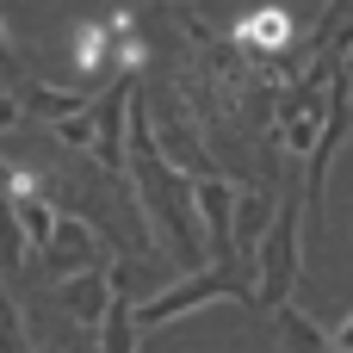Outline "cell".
<instances>
[{
  "mask_svg": "<svg viewBox=\"0 0 353 353\" xmlns=\"http://www.w3.org/2000/svg\"><path fill=\"white\" fill-rule=\"evenodd\" d=\"M124 174L137 180V199H143V217H149V236L168 242L174 261L199 267V211H192V180L168 168V155L155 149V130H149V99L143 87L130 93V124H124Z\"/></svg>",
  "mask_w": 353,
  "mask_h": 353,
  "instance_id": "6da1fadb",
  "label": "cell"
},
{
  "mask_svg": "<svg viewBox=\"0 0 353 353\" xmlns=\"http://www.w3.org/2000/svg\"><path fill=\"white\" fill-rule=\"evenodd\" d=\"M217 298L254 304V267H242V261H211L205 273L180 279V285H174V292H161L155 304H137V335L168 329L174 316H186V310H199V304H217Z\"/></svg>",
  "mask_w": 353,
  "mask_h": 353,
  "instance_id": "7a4b0ae2",
  "label": "cell"
},
{
  "mask_svg": "<svg viewBox=\"0 0 353 353\" xmlns=\"http://www.w3.org/2000/svg\"><path fill=\"white\" fill-rule=\"evenodd\" d=\"M292 279H298V199L273 205V223H267V236L254 248V304L285 310Z\"/></svg>",
  "mask_w": 353,
  "mask_h": 353,
  "instance_id": "3957f363",
  "label": "cell"
},
{
  "mask_svg": "<svg viewBox=\"0 0 353 353\" xmlns=\"http://www.w3.org/2000/svg\"><path fill=\"white\" fill-rule=\"evenodd\" d=\"M118 261H112V242L93 230V223H81V217H56V236H50V248H43V273H50V285H62V279H81V273H112Z\"/></svg>",
  "mask_w": 353,
  "mask_h": 353,
  "instance_id": "277c9868",
  "label": "cell"
},
{
  "mask_svg": "<svg viewBox=\"0 0 353 353\" xmlns=\"http://www.w3.org/2000/svg\"><path fill=\"white\" fill-rule=\"evenodd\" d=\"M192 211H199V223H205V248H211V261H236V248H230L236 186H230V180H192Z\"/></svg>",
  "mask_w": 353,
  "mask_h": 353,
  "instance_id": "5b68a950",
  "label": "cell"
},
{
  "mask_svg": "<svg viewBox=\"0 0 353 353\" xmlns=\"http://www.w3.org/2000/svg\"><path fill=\"white\" fill-rule=\"evenodd\" d=\"M267 223H273V192H261V186H236V211H230V248H236V261L242 267H254V248H261V236H267Z\"/></svg>",
  "mask_w": 353,
  "mask_h": 353,
  "instance_id": "8992f818",
  "label": "cell"
},
{
  "mask_svg": "<svg viewBox=\"0 0 353 353\" xmlns=\"http://www.w3.org/2000/svg\"><path fill=\"white\" fill-rule=\"evenodd\" d=\"M236 43H242L248 56H261V62L285 56V43H292V12H285V6H254V12H242V19H236Z\"/></svg>",
  "mask_w": 353,
  "mask_h": 353,
  "instance_id": "52a82bcc",
  "label": "cell"
},
{
  "mask_svg": "<svg viewBox=\"0 0 353 353\" xmlns=\"http://www.w3.org/2000/svg\"><path fill=\"white\" fill-rule=\"evenodd\" d=\"M56 292H62V304L74 310L81 329H99V316L112 304V273H81V279H62Z\"/></svg>",
  "mask_w": 353,
  "mask_h": 353,
  "instance_id": "ba28073f",
  "label": "cell"
},
{
  "mask_svg": "<svg viewBox=\"0 0 353 353\" xmlns=\"http://www.w3.org/2000/svg\"><path fill=\"white\" fill-rule=\"evenodd\" d=\"M12 99H19V112H37L43 124H62V118H74V112L87 105L81 93H68V87H43V81H31V74L12 87Z\"/></svg>",
  "mask_w": 353,
  "mask_h": 353,
  "instance_id": "9c48e42d",
  "label": "cell"
},
{
  "mask_svg": "<svg viewBox=\"0 0 353 353\" xmlns=\"http://www.w3.org/2000/svg\"><path fill=\"white\" fill-rule=\"evenodd\" d=\"M112 62H118V56H112V31L93 25V19H74V68H81L87 81H105Z\"/></svg>",
  "mask_w": 353,
  "mask_h": 353,
  "instance_id": "30bf717a",
  "label": "cell"
},
{
  "mask_svg": "<svg viewBox=\"0 0 353 353\" xmlns=\"http://www.w3.org/2000/svg\"><path fill=\"white\" fill-rule=\"evenodd\" d=\"M99 353H137V310L124 292H112V304L99 316Z\"/></svg>",
  "mask_w": 353,
  "mask_h": 353,
  "instance_id": "8fae6325",
  "label": "cell"
},
{
  "mask_svg": "<svg viewBox=\"0 0 353 353\" xmlns=\"http://www.w3.org/2000/svg\"><path fill=\"white\" fill-rule=\"evenodd\" d=\"M12 199V192H6ZM12 211H19V236H25V248H50V236H56V211H50V199L37 192V199H12Z\"/></svg>",
  "mask_w": 353,
  "mask_h": 353,
  "instance_id": "7c38bea8",
  "label": "cell"
},
{
  "mask_svg": "<svg viewBox=\"0 0 353 353\" xmlns=\"http://www.w3.org/2000/svg\"><path fill=\"white\" fill-rule=\"evenodd\" d=\"M273 316H279L285 341H292L298 353H335V347H329V335H323V329H316V323H310L304 310H292V304H285V310H273Z\"/></svg>",
  "mask_w": 353,
  "mask_h": 353,
  "instance_id": "4fadbf2b",
  "label": "cell"
},
{
  "mask_svg": "<svg viewBox=\"0 0 353 353\" xmlns=\"http://www.w3.org/2000/svg\"><path fill=\"white\" fill-rule=\"evenodd\" d=\"M25 261V236H19V211H12V199L0 192V267H19Z\"/></svg>",
  "mask_w": 353,
  "mask_h": 353,
  "instance_id": "5bb4252c",
  "label": "cell"
},
{
  "mask_svg": "<svg viewBox=\"0 0 353 353\" xmlns=\"http://www.w3.org/2000/svg\"><path fill=\"white\" fill-rule=\"evenodd\" d=\"M56 137H62L68 149H93V99H87L74 118H62V124H56Z\"/></svg>",
  "mask_w": 353,
  "mask_h": 353,
  "instance_id": "9a60e30c",
  "label": "cell"
},
{
  "mask_svg": "<svg viewBox=\"0 0 353 353\" xmlns=\"http://www.w3.org/2000/svg\"><path fill=\"white\" fill-rule=\"evenodd\" d=\"M0 353H25V329H19V310L6 292H0Z\"/></svg>",
  "mask_w": 353,
  "mask_h": 353,
  "instance_id": "2e32d148",
  "label": "cell"
},
{
  "mask_svg": "<svg viewBox=\"0 0 353 353\" xmlns=\"http://www.w3.org/2000/svg\"><path fill=\"white\" fill-rule=\"evenodd\" d=\"M0 81H6V87H19V81H25V68H19L12 43H6V31H0Z\"/></svg>",
  "mask_w": 353,
  "mask_h": 353,
  "instance_id": "e0dca14e",
  "label": "cell"
},
{
  "mask_svg": "<svg viewBox=\"0 0 353 353\" xmlns=\"http://www.w3.org/2000/svg\"><path fill=\"white\" fill-rule=\"evenodd\" d=\"M105 31H112V37H130V31H137V12H130V6H112V12H105Z\"/></svg>",
  "mask_w": 353,
  "mask_h": 353,
  "instance_id": "ac0fdd59",
  "label": "cell"
},
{
  "mask_svg": "<svg viewBox=\"0 0 353 353\" xmlns=\"http://www.w3.org/2000/svg\"><path fill=\"white\" fill-rule=\"evenodd\" d=\"M329 347H335V353H353V316H347V323H335V335H329Z\"/></svg>",
  "mask_w": 353,
  "mask_h": 353,
  "instance_id": "d6986e66",
  "label": "cell"
},
{
  "mask_svg": "<svg viewBox=\"0 0 353 353\" xmlns=\"http://www.w3.org/2000/svg\"><path fill=\"white\" fill-rule=\"evenodd\" d=\"M19 118H25V112H19V99H12V93H0V130H12Z\"/></svg>",
  "mask_w": 353,
  "mask_h": 353,
  "instance_id": "ffe728a7",
  "label": "cell"
},
{
  "mask_svg": "<svg viewBox=\"0 0 353 353\" xmlns=\"http://www.w3.org/2000/svg\"><path fill=\"white\" fill-rule=\"evenodd\" d=\"M68 353H93V347H87V341H74V347H68Z\"/></svg>",
  "mask_w": 353,
  "mask_h": 353,
  "instance_id": "44dd1931",
  "label": "cell"
},
{
  "mask_svg": "<svg viewBox=\"0 0 353 353\" xmlns=\"http://www.w3.org/2000/svg\"><path fill=\"white\" fill-rule=\"evenodd\" d=\"M0 186H6V161H0Z\"/></svg>",
  "mask_w": 353,
  "mask_h": 353,
  "instance_id": "7402d4cb",
  "label": "cell"
},
{
  "mask_svg": "<svg viewBox=\"0 0 353 353\" xmlns=\"http://www.w3.org/2000/svg\"><path fill=\"white\" fill-rule=\"evenodd\" d=\"M168 6H186V0H168Z\"/></svg>",
  "mask_w": 353,
  "mask_h": 353,
  "instance_id": "603a6c76",
  "label": "cell"
},
{
  "mask_svg": "<svg viewBox=\"0 0 353 353\" xmlns=\"http://www.w3.org/2000/svg\"><path fill=\"white\" fill-rule=\"evenodd\" d=\"M335 6H347V0H335Z\"/></svg>",
  "mask_w": 353,
  "mask_h": 353,
  "instance_id": "cb8c5ba5",
  "label": "cell"
}]
</instances>
